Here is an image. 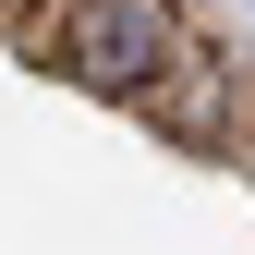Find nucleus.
Listing matches in <instances>:
<instances>
[{"mask_svg":"<svg viewBox=\"0 0 255 255\" xmlns=\"http://www.w3.org/2000/svg\"><path fill=\"white\" fill-rule=\"evenodd\" d=\"M61 61L85 85H110V98H146L182 49H170V12L158 0H61Z\"/></svg>","mask_w":255,"mask_h":255,"instance_id":"nucleus-1","label":"nucleus"}]
</instances>
